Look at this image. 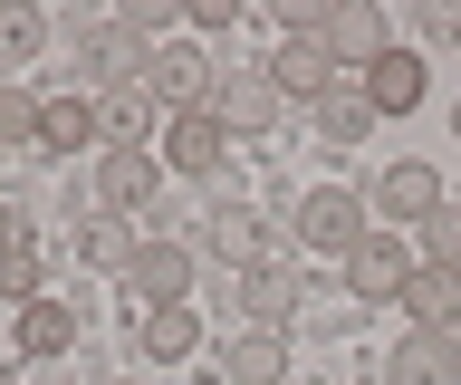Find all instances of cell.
Here are the masks:
<instances>
[{
    "label": "cell",
    "instance_id": "7",
    "mask_svg": "<svg viewBox=\"0 0 461 385\" xmlns=\"http://www.w3.org/2000/svg\"><path fill=\"white\" fill-rule=\"evenodd\" d=\"M394 308H413V327H423V337H452V327H461V270L423 261L413 280H403V298H394Z\"/></svg>",
    "mask_w": 461,
    "mask_h": 385
},
{
    "label": "cell",
    "instance_id": "5",
    "mask_svg": "<svg viewBox=\"0 0 461 385\" xmlns=\"http://www.w3.org/2000/svg\"><path fill=\"white\" fill-rule=\"evenodd\" d=\"M327 49H337L346 78H366V68L394 49V39H384V10H375V0H337V10H327Z\"/></svg>",
    "mask_w": 461,
    "mask_h": 385
},
{
    "label": "cell",
    "instance_id": "6",
    "mask_svg": "<svg viewBox=\"0 0 461 385\" xmlns=\"http://www.w3.org/2000/svg\"><path fill=\"white\" fill-rule=\"evenodd\" d=\"M154 96H164L173 116H202V106L221 96V78H212V59H202V49H183V39H173V49H154Z\"/></svg>",
    "mask_w": 461,
    "mask_h": 385
},
{
    "label": "cell",
    "instance_id": "25",
    "mask_svg": "<svg viewBox=\"0 0 461 385\" xmlns=\"http://www.w3.org/2000/svg\"><path fill=\"white\" fill-rule=\"evenodd\" d=\"M39 39H49V20H39V10H20V0H0V59H29Z\"/></svg>",
    "mask_w": 461,
    "mask_h": 385
},
{
    "label": "cell",
    "instance_id": "2",
    "mask_svg": "<svg viewBox=\"0 0 461 385\" xmlns=\"http://www.w3.org/2000/svg\"><path fill=\"white\" fill-rule=\"evenodd\" d=\"M298 241H308V251H356V241H366V193H346V183H317L308 203H298Z\"/></svg>",
    "mask_w": 461,
    "mask_h": 385
},
{
    "label": "cell",
    "instance_id": "20",
    "mask_svg": "<svg viewBox=\"0 0 461 385\" xmlns=\"http://www.w3.org/2000/svg\"><path fill=\"white\" fill-rule=\"evenodd\" d=\"M193 347H202L193 308H144V356H154V366H173V356H193Z\"/></svg>",
    "mask_w": 461,
    "mask_h": 385
},
{
    "label": "cell",
    "instance_id": "11",
    "mask_svg": "<svg viewBox=\"0 0 461 385\" xmlns=\"http://www.w3.org/2000/svg\"><path fill=\"white\" fill-rule=\"evenodd\" d=\"M423 78H432V68L413 59V49H384V59L366 68V96H375V116H413V106H423Z\"/></svg>",
    "mask_w": 461,
    "mask_h": 385
},
{
    "label": "cell",
    "instance_id": "22",
    "mask_svg": "<svg viewBox=\"0 0 461 385\" xmlns=\"http://www.w3.org/2000/svg\"><path fill=\"white\" fill-rule=\"evenodd\" d=\"M77 251H86L96 270H135V232H125L115 212H96V222H86V232H77Z\"/></svg>",
    "mask_w": 461,
    "mask_h": 385
},
{
    "label": "cell",
    "instance_id": "12",
    "mask_svg": "<svg viewBox=\"0 0 461 385\" xmlns=\"http://www.w3.org/2000/svg\"><path fill=\"white\" fill-rule=\"evenodd\" d=\"M384 376H394V385H461V347H452V337H423V327H413V337L384 356Z\"/></svg>",
    "mask_w": 461,
    "mask_h": 385
},
{
    "label": "cell",
    "instance_id": "10",
    "mask_svg": "<svg viewBox=\"0 0 461 385\" xmlns=\"http://www.w3.org/2000/svg\"><path fill=\"white\" fill-rule=\"evenodd\" d=\"M221 154H230V125L202 106V116H173V135H164V164L173 174H221Z\"/></svg>",
    "mask_w": 461,
    "mask_h": 385
},
{
    "label": "cell",
    "instance_id": "30",
    "mask_svg": "<svg viewBox=\"0 0 461 385\" xmlns=\"http://www.w3.org/2000/svg\"><path fill=\"white\" fill-rule=\"evenodd\" d=\"M10 241H29V232H20V212H10V203H0V251H10Z\"/></svg>",
    "mask_w": 461,
    "mask_h": 385
},
{
    "label": "cell",
    "instance_id": "16",
    "mask_svg": "<svg viewBox=\"0 0 461 385\" xmlns=\"http://www.w3.org/2000/svg\"><path fill=\"white\" fill-rule=\"evenodd\" d=\"M20 347L29 356H68L77 347V308H68V298H29L20 308Z\"/></svg>",
    "mask_w": 461,
    "mask_h": 385
},
{
    "label": "cell",
    "instance_id": "13",
    "mask_svg": "<svg viewBox=\"0 0 461 385\" xmlns=\"http://www.w3.org/2000/svg\"><path fill=\"white\" fill-rule=\"evenodd\" d=\"M39 145L49 154H86L96 145V106H86V96H39Z\"/></svg>",
    "mask_w": 461,
    "mask_h": 385
},
{
    "label": "cell",
    "instance_id": "29",
    "mask_svg": "<svg viewBox=\"0 0 461 385\" xmlns=\"http://www.w3.org/2000/svg\"><path fill=\"white\" fill-rule=\"evenodd\" d=\"M183 20H193V30H230V20H240V0H193Z\"/></svg>",
    "mask_w": 461,
    "mask_h": 385
},
{
    "label": "cell",
    "instance_id": "31",
    "mask_svg": "<svg viewBox=\"0 0 461 385\" xmlns=\"http://www.w3.org/2000/svg\"><path fill=\"white\" fill-rule=\"evenodd\" d=\"M452 135H461V106H452Z\"/></svg>",
    "mask_w": 461,
    "mask_h": 385
},
{
    "label": "cell",
    "instance_id": "26",
    "mask_svg": "<svg viewBox=\"0 0 461 385\" xmlns=\"http://www.w3.org/2000/svg\"><path fill=\"white\" fill-rule=\"evenodd\" d=\"M20 135H29V145H39V96H29V87H10V78H0V145H20Z\"/></svg>",
    "mask_w": 461,
    "mask_h": 385
},
{
    "label": "cell",
    "instance_id": "19",
    "mask_svg": "<svg viewBox=\"0 0 461 385\" xmlns=\"http://www.w3.org/2000/svg\"><path fill=\"white\" fill-rule=\"evenodd\" d=\"M288 376V337L279 327H250L240 347H230V385H279Z\"/></svg>",
    "mask_w": 461,
    "mask_h": 385
},
{
    "label": "cell",
    "instance_id": "23",
    "mask_svg": "<svg viewBox=\"0 0 461 385\" xmlns=\"http://www.w3.org/2000/svg\"><path fill=\"white\" fill-rule=\"evenodd\" d=\"M96 135H106L115 154H144V96H135V87L106 96V106H96Z\"/></svg>",
    "mask_w": 461,
    "mask_h": 385
},
{
    "label": "cell",
    "instance_id": "1",
    "mask_svg": "<svg viewBox=\"0 0 461 385\" xmlns=\"http://www.w3.org/2000/svg\"><path fill=\"white\" fill-rule=\"evenodd\" d=\"M77 68H86L106 96H125V87H144V78H154V39H135L125 20H96V30L77 39Z\"/></svg>",
    "mask_w": 461,
    "mask_h": 385
},
{
    "label": "cell",
    "instance_id": "17",
    "mask_svg": "<svg viewBox=\"0 0 461 385\" xmlns=\"http://www.w3.org/2000/svg\"><path fill=\"white\" fill-rule=\"evenodd\" d=\"M202 232H212V261H221L230 280H250V270H259V212H212Z\"/></svg>",
    "mask_w": 461,
    "mask_h": 385
},
{
    "label": "cell",
    "instance_id": "18",
    "mask_svg": "<svg viewBox=\"0 0 461 385\" xmlns=\"http://www.w3.org/2000/svg\"><path fill=\"white\" fill-rule=\"evenodd\" d=\"M308 116L327 125V135H337V145H356V135H366V125H375V96H366V78H337V87L317 96Z\"/></svg>",
    "mask_w": 461,
    "mask_h": 385
},
{
    "label": "cell",
    "instance_id": "9",
    "mask_svg": "<svg viewBox=\"0 0 461 385\" xmlns=\"http://www.w3.org/2000/svg\"><path fill=\"white\" fill-rule=\"evenodd\" d=\"M279 106H288V96L269 87V68H259V78H221V96H212V116H221L230 135H269Z\"/></svg>",
    "mask_w": 461,
    "mask_h": 385
},
{
    "label": "cell",
    "instance_id": "14",
    "mask_svg": "<svg viewBox=\"0 0 461 385\" xmlns=\"http://www.w3.org/2000/svg\"><path fill=\"white\" fill-rule=\"evenodd\" d=\"M96 203L106 212H144L154 203V154H106V164H96Z\"/></svg>",
    "mask_w": 461,
    "mask_h": 385
},
{
    "label": "cell",
    "instance_id": "8",
    "mask_svg": "<svg viewBox=\"0 0 461 385\" xmlns=\"http://www.w3.org/2000/svg\"><path fill=\"white\" fill-rule=\"evenodd\" d=\"M125 280H135L154 308H183V289H193V251L154 232V241H135V270H125Z\"/></svg>",
    "mask_w": 461,
    "mask_h": 385
},
{
    "label": "cell",
    "instance_id": "3",
    "mask_svg": "<svg viewBox=\"0 0 461 385\" xmlns=\"http://www.w3.org/2000/svg\"><path fill=\"white\" fill-rule=\"evenodd\" d=\"M403 280H413V261H403L394 232H366L356 251H346V298L356 308H375V298H403Z\"/></svg>",
    "mask_w": 461,
    "mask_h": 385
},
{
    "label": "cell",
    "instance_id": "32",
    "mask_svg": "<svg viewBox=\"0 0 461 385\" xmlns=\"http://www.w3.org/2000/svg\"><path fill=\"white\" fill-rule=\"evenodd\" d=\"M0 154H10V145H0Z\"/></svg>",
    "mask_w": 461,
    "mask_h": 385
},
{
    "label": "cell",
    "instance_id": "21",
    "mask_svg": "<svg viewBox=\"0 0 461 385\" xmlns=\"http://www.w3.org/2000/svg\"><path fill=\"white\" fill-rule=\"evenodd\" d=\"M240 308H250V318H259V327H279V318H288V308H298V280H288V270H279V261H259V270H250V280H240Z\"/></svg>",
    "mask_w": 461,
    "mask_h": 385
},
{
    "label": "cell",
    "instance_id": "24",
    "mask_svg": "<svg viewBox=\"0 0 461 385\" xmlns=\"http://www.w3.org/2000/svg\"><path fill=\"white\" fill-rule=\"evenodd\" d=\"M0 298H10V308H29V298H39V251H29V241H10V251H0Z\"/></svg>",
    "mask_w": 461,
    "mask_h": 385
},
{
    "label": "cell",
    "instance_id": "4",
    "mask_svg": "<svg viewBox=\"0 0 461 385\" xmlns=\"http://www.w3.org/2000/svg\"><path fill=\"white\" fill-rule=\"evenodd\" d=\"M337 78H346V68H337V49H327V30L279 39V59H269V87H279V96H308V106L337 87Z\"/></svg>",
    "mask_w": 461,
    "mask_h": 385
},
{
    "label": "cell",
    "instance_id": "28",
    "mask_svg": "<svg viewBox=\"0 0 461 385\" xmlns=\"http://www.w3.org/2000/svg\"><path fill=\"white\" fill-rule=\"evenodd\" d=\"M423 241H432V261H442V270H461V212H452V203L423 222Z\"/></svg>",
    "mask_w": 461,
    "mask_h": 385
},
{
    "label": "cell",
    "instance_id": "15",
    "mask_svg": "<svg viewBox=\"0 0 461 385\" xmlns=\"http://www.w3.org/2000/svg\"><path fill=\"white\" fill-rule=\"evenodd\" d=\"M442 212V174L432 164H394L384 174V222H432Z\"/></svg>",
    "mask_w": 461,
    "mask_h": 385
},
{
    "label": "cell",
    "instance_id": "27",
    "mask_svg": "<svg viewBox=\"0 0 461 385\" xmlns=\"http://www.w3.org/2000/svg\"><path fill=\"white\" fill-rule=\"evenodd\" d=\"M115 20H125V30H135V39H164L173 20H183V10H173V0H125Z\"/></svg>",
    "mask_w": 461,
    "mask_h": 385
}]
</instances>
